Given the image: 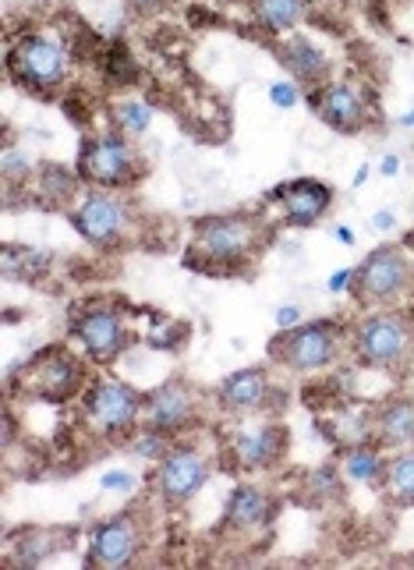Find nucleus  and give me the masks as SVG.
<instances>
[{
	"label": "nucleus",
	"mask_w": 414,
	"mask_h": 570,
	"mask_svg": "<svg viewBox=\"0 0 414 570\" xmlns=\"http://www.w3.org/2000/svg\"><path fill=\"white\" fill-rule=\"evenodd\" d=\"M135 454H142V458H149V461H156V458H167L170 450H167V432H160V429H146V432H138L135 436Z\"/></svg>",
	"instance_id": "25"
},
{
	"label": "nucleus",
	"mask_w": 414,
	"mask_h": 570,
	"mask_svg": "<svg viewBox=\"0 0 414 570\" xmlns=\"http://www.w3.org/2000/svg\"><path fill=\"white\" fill-rule=\"evenodd\" d=\"M397 125H404V128H414V110H411V114H404Z\"/></svg>",
	"instance_id": "34"
},
{
	"label": "nucleus",
	"mask_w": 414,
	"mask_h": 570,
	"mask_svg": "<svg viewBox=\"0 0 414 570\" xmlns=\"http://www.w3.org/2000/svg\"><path fill=\"white\" fill-rule=\"evenodd\" d=\"M411 284V263L401 248L383 245L368 255V259L354 269V294L362 302H386L397 298L401 291H407Z\"/></svg>",
	"instance_id": "6"
},
{
	"label": "nucleus",
	"mask_w": 414,
	"mask_h": 570,
	"mask_svg": "<svg viewBox=\"0 0 414 570\" xmlns=\"http://www.w3.org/2000/svg\"><path fill=\"white\" fill-rule=\"evenodd\" d=\"M315 110L319 117L337 131H358L368 117V104L358 86L351 82H337V86H326L319 96H315Z\"/></svg>",
	"instance_id": "14"
},
{
	"label": "nucleus",
	"mask_w": 414,
	"mask_h": 570,
	"mask_svg": "<svg viewBox=\"0 0 414 570\" xmlns=\"http://www.w3.org/2000/svg\"><path fill=\"white\" fill-rule=\"evenodd\" d=\"M103 489H114V493H131L135 479L128 475V471H107V475H103Z\"/></svg>",
	"instance_id": "29"
},
{
	"label": "nucleus",
	"mask_w": 414,
	"mask_h": 570,
	"mask_svg": "<svg viewBox=\"0 0 414 570\" xmlns=\"http://www.w3.org/2000/svg\"><path fill=\"white\" fill-rule=\"evenodd\" d=\"M323 429L329 432L333 443L351 450V446H362L376 425H368V415H362V411H337V415H333Z\"/></svg>",
	"instance_id": "22"
},
{
	"label": "nucleus",
	"mask_w": 414,
	"mask_h": 570,
	"mask_svg": "<svg viewBox=\"0 0 414 570\" xmlns=\"http://www.w3.org/2000/svg\"><path fill=\"white\" fill-rule=\"evenodd\" d=\"M146 419L152 429H160V432H181L195 422V397H191V390L181 386V383H167L160 386L149 397L146 404Z\"/></svg>",
	"instance_id": "16"
},
{
	"label": "nucleus",
	"mask_w": 414,
	"mask_h": 570,
	"mask_svg": "<svg viewBox=\"0 0 414 570\" xmlns=\"http://www.w3.org/2000/svg\"><path fill=\"white\" fill-rule=\"evenodd\" d=\"M273 514V507L266 500L263 489L255 485H238L234 489V497L227 503V524L238 528V532H255V528H263Z\"/></svg>",
	"instance_id": "18"
},
{
	"label": "nucleus",
	"mask_w": 414,
	"mask_h": 570,
	"mask_svg": "<svg viewBox=\"0 0 414 570\" xmlns=\"http://www.w3.org/2000/svg\"><path fill=\"white\" fill-rule=\"evenodd\" d=\"M276 326H280V330L302 326V308H298V305H284V308H276Z\"/></svg>",
	"instance_id": "30"
},
{
	"label": "nucleus",
	"mask_w": 414,
	"mask_h": 570,
	"mask_svg": "<svg viewBox=\"0 0 414 570\" xmlns=\"http://www.w3.org/2000/svg\"><path fill=\"white\" fill-rule=\"evenodd\" d=\"M344 475L351 482H368V485H376L383 475H386V468L379 461V454L372 446H351L347 450V458H344Z\"/></svg>",
	"instance_id": "23"
},
{
	"label": "nucleus",
	"mask_w": 414,
	"mask_h": 570,
	"mask_svg": "<svg viewBox=\"0 0 414 570\" xmlns=\"http://www.w3.org/2000/svg\"><path fill=\"white\" fill-rule=\"evenodd\" d=\"M125 206L121 199H110V195H89L82 209L75 213V230L89 238L92 245H114L125 230Z\"/></svg>",
	"instance_id": "11"
},
{
	"label": "nucleus",
	"mask_w": 414,
	"mask_h": 570,
	"mask_svg": "<svg viewBox=\"0 0 414 570\" xmlns=\"http://www.w3.org/2000/svg\"><path fill=\"white\" fill-rule=\"evenodd\" d=\"M273 199L284 206V220L290 227H312L329 209V188L319 181H290L273 191Z\"/></svg>",
	"instance_id": "15"
},
{
	"label": "nucleus",
	"mask_w": 414,
	"mask_h": 570,
	"mask_svg": "<svg viewBox=\"0 0 414 570\" xmlns=\"http://www.w3.org/2000/svg\"><path fill=\"white\" fill-rule=\"evenodd\" d=\"M393 224H397V216H393L390 209H379L376 216H372V227H376V230H390Z\"/></svg>",
	"instance_id": "32"
},
{
	"label": "nucleus",
	"mask_w": 414,
	"mask_h": 570,
	"mask_svg": "<svg viewBox=\"0 0 414 570\" xmlns=\"http://www.w3.org/2000/svg\"><path fill=\"white\" fill-rule=\"evenodd\" d=\"M376 432L390 446L414 443V401H386L376 411Z\"/></svg>",
	"instance_id": "20"
},
{
	"label": "nucleus",
	"mask_w": 414,
	"mask_h": 570,
	"mask_svg": "<svg viewBox=\"0 0 414 570\" xmlns=\"http://www.w3.org/2000/svg\"><path fill=\"white\" fill-rule=\"evenodd\" d=\"M347 281H354V269L333 273V277H329V291H333V294H337V291H347Z\"/></svg>",
	"instance_id": "31"
},
{
	"label": "nucleus",
	"mask_w": 414,
	"mask_h": 570,
	"mask_svg": "<svg viewBox=\"0 0 414 570\" xmlns=\"http://www.w3.org/2000/svg\"><path fill=\"white\" fill-rule=\"evenodd\" d=\"M8 68L22 86L43 92V89H53L65 78L68 50L50 36H22L8 57Z\"/></svg>",
	"instance_id": "3"
},
{
	"label": "nucleus",
	"mask_w": 414,
	"mask_h": 570,
	"mask_svg": "<svg viewBox=\"0 0 414 570\" xmlns=\"http://www.w3.org/2000/svg\"><path fill=\"white\" fill-rule=\"evenodd\" d=\"M414 347V330L407 326L404 316H372L358 326L354 333V351L365 365H376V368H393L401 365Z\"/></svg>",
	"instance_id": "4"
},
{
	"label": "nucleus",
	"mask_w": 414,
	"mask_h": 570,
	"mask_svg": "<svg viewBox=\"0 0 414 570\" xmlns=\"http://www.w3.org/2000/svg\"><path fill=\"white\" fill-rule=\"evenodd\" d=\"M138 411H142V397L128 383L103 380L86 393V419L103 436H125V432H131V425L138 422Z\"/></svg>",
	"instance_id": "5"
},
{
	"label": "nucleus",
	"mask_w": 414,
	"mask_h": 570,
	"mask_svg": "<svg viewBox=\"0 0 414 570\" xmlns=\"http://www.w3.org/2000/svg\"><path fill=\"white\" fill-rule=\"evenodd\" d=\"M78 380H82V368L65 351H43L36 362H29L26 368V390L39 401H65L78 390Z\"/></svg>",
	"instance_id": "9"
},
{
	"label": "nucleus",
	"mask_w": 414,
	"mask_h": 570,
	"mask_svg": "<svg viewBox=\"0 0 414 570\" xmlns=\"http://www.w3.org/2000/svg\"><path fill=\"white\" fill-rule=\"evenodd\" d=\"M269 100L276 107L290 110V107H298V89H294L290 82H276V86H269Z\"/></svg>",
	"instance_id": "28"
},
{
	"label": "nucleus",
	"mask_w": 414,
	"mask_h": 570,
	"mask_svg": "<svg viewBox=\"0 0 414 570\" xmlns=\"http://www.w3.org/2000/svg\"><path fill=\"white\" fill-rule=\"evenodd\" d=\"M209 479V464L199 450H170L160 461L156 471V485H160V497L167 503H185L191 500Z\"/></svg>",
	"instance_id": "10"
},
{
	"label": "nucleus",
	"mask_w": 414,
	"mask_h": 570,
	"mask_svg": "<svg viewBox=\"0 0 414 570\" xmlns=\"http://www.w3.org/2000/svg\"><path fill=\"white\" fill-rule=\"evenodd\" d=\"M252 8L266 32H287L305 18L308 0H252Z\"/></svg>",
	"instance_id": "21"
},
{
	"label": "nucleus",
	"mask_w": 414,
	"mask_h": 570,
	"mask_svg": "<svg viewBox=\"0 0 414 570\" xmlns=\"http://www.w3.org/2000/svg\"><path fill=\"white\" fill-rule=\"evenodd\" d=\"M365 181H368V167L358 170V178H354V185H365Z\"/></svg>",
	"instance_id": "35"
},
{
	"label": "nucleus",
	"mask_w": 414,
	"mask_h": 570,
	"mask_svg": "<svg viewBox=\"0 0 414 570\" xmlns=\"http://www.w3.org/2000/svg\"><path fill=\"white\" fill-rule=\"evenodd\" d=\"M337 347H341L337 323H308V326H294L284 337H276L269 355L280 365H287L290 372H312L337 358Z\"/></svg>",
	"instance_id": "2"
},
{
	"label": "nucleus",
	"mask_w": 414,
	"mask_h": 570,
	"mask_svg": "<svg viewBox=\"0 0 414 570\" xmlns=\"http://www.w3.org/2000/svg\"><path fill=\"white\" fill-rule=\"evenodd\" d=\"M78 174L92 185H125L138 174V164L125 139H92L78 153Z\"/></svg>",
	"instance_id": "8"
},
{
	"label": "nucleus",
	"mask_w": 414,
	"mask_h": 570,
	"mask_svg": "<svg viewBox=\"0 0 414 570\" xmlns=\"http://www.w3.org/2000/svg\"><path fill=\"white\" fill-rule=\"evenodd\" d=\"M383 174H386V178H397V174H401V156H386Z\"/></svg>",
	"instance_id": "33"
},
{
	"label": "nucleus",
	"mask_w": 414,
	"mask_h": 570,
	"mask_svg": "<svg viewBox=\"0 0 414 570\" xmlns=\"http://www.w3.org/2000/svg\"><path fill=\"white\" fill-rule=\"evenodd\" d=\"M276 53H280V65L305 86H319L326 78V57L315 50L308 39H287Z\"/></svg>",
	"instance_id": "19"
},
{
	"label": "nucleus",
	"mask_w": 414,
	"mask_h": 570,
	"mask_svg": "<svg viewBox=\"0 0 414 570\" xmlns=\"http://www.w3.org/2000/svg\"><path fill=\"white\" fill-rule=\"evenodd\" d=\"M266 245V230L252 216H209L195 224L191 255L199 263H241ZM191 259V263H195Z\"/></svg>",
	"instance_id": "1"
},
{
	"label": "nucleus",
	"mask_w": 414,
	"mask_h": 570,
	"mask_svg": "<svg viewBox=\"0 0 414 570\" xmlns=\"http://www.w3.org/2000/svg\"><path fill=\"white\" fill-rule=\"evenodd\" d=\"M138 553V528L131 518H114L92 532L89 567H125Z\"/></svg>",
	"instance_id": "13"
},
{
	"label": "nucleus",
	"mask_w": 414,
	"mask_h": 570,
	"mask_svg": "<svg viewBox=\"0 0 414 570\" xmlns=\"http://www.w3.org/2000/svg\"><path fill=\"white\" fill-rule=\"evenodd\" d=\"M305 482H308V489H312L315 497H333V493H337V471H333V468L312 471Z\"/></svg>",
	"instance_id": "27"
},
{
	"label": "nucleus",
	"mask_w": 414,
	"mask_h": 570,
	"mask_svg": "<svg viewBox=\"0 0 414 570\" xmlns=\"http://www.w3.org/2000/svg\"><path fill=\"white\" fill-rule=\"evenodd\" d=\"M280 454H284V432L276 425H245L230 440V458L245 471L269 468L280 461Z\"/></svg>",
	"instance_id": "12"
},
{
	"label": "nucleus",
	"mask_w": 414,
	"mask_h": 570,
	"mask_svg": "<svg viewBox=\"0 0 414 570\" xmlns=\"http://www.w3.org/2000/svg\"><path fill=\"white\" fill-rule=\"evenodd\" d=\"M269 401V380L263 368H241L220 383V404L234 415H252V411H263Z\"/></svg>",
	"instance_id": "17"
},
{
	"label": "nucleus",
	"mask_w": 414,
	"mask_h": 570,
	"mask_svg": "<svg viewBox=\"0 0 414 570\" xmlns=\"http://www.w3.org/2000/svg\"><path fill=\"white\" fill-rule=\"evenodd\" d=\"M75 337L82 341V347L89 351L92 362H114L121 351L128 347V330L121 312H114L110 305H92L86 312H78L75 320Z\"/></svg>",
	"instance_id": "7"
},
{
	"label": "nucleus",
	"mask_w": 414,
	"mask_h": 570,
	"mask_svg": "<svg viewBox=\"0 0 414 570\" xmlns=\"http://www.w3.org/2000/svg\"><path fill=\"white\" fill-rule=\"evenodd\" d=\"M117 121H121V128H125L128 135H138V131H146V128H149L152 110H149L146 104L131 100V104H125L121 110H117Z\"/></svg>",
	"instance_id": "26"
},
{
	"label": "nucleus",
	"mask_w": 414,
	"mask_h": 570,
	"mask_svg": "<svg viewBox=\"0 0 414 570\" xmlns=\"http://www.w3.org/2000/svg\"><path fill=\"white\" fill-rule=\"evenodd\" d=\"M383 479H386V489H390L393 500L414 503V450H411V454H401L397 461H393L386 468Z\"/></svg>",
	"instance_id": "24"
}]
</instances>
